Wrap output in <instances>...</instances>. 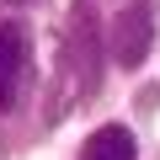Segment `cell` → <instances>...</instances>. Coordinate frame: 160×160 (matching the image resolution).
Wrapping results in <instances>:
<instances>
[{
	"mask_svg": "<svg viewBox=\"0 0 160 160\" xmlns=\"http://www.w3.org/2000/svg\"><path fill=\"white\" fill-rule=\"evenodd\" d=\"M80 160H139V139L123 128V123H107L86 139V149H80Z\"/></svg>",
	"mask_w": 160,
	"mask_h": 160,
	"instance_id": "3",
	"label": "cell"
},
{
	"mask_svg": "<svg viewBox=\"0 0 160 160\" xmlns=\"http://www.w3.org/2000/svg\"><path fill=\"white\" fill-rule=\"evenodd\" d=\"M112 53L118 64H139L149 53V11L144 6H123L118 22H112Z\"/></svg>",
	"mask_w": 160,
	"mask_h": 160,
	"instance_id": "2",
	"label": "cell"
},
{
	"mask_svg": "<svg viewBox=\"0 0 160 160\" xmlns=\"http://www.w3.org/2000/svg\"><path fill=\"white\" fill-rule=\"evenodd\" d=\"M32 86V32L22 16H6L0 22V112L22 107Z\"/></svg>",
	"mask_w": 160,
	"mask_h": 160,
	"instance_id": "1",
	"label": "cell"
},
{
	"mask_svg": "<svg viewBox=\"0 0 160 160\" xmlns=\"http://www.w3.org/2000/svg\"><path fill=\"white\" fill-rule=\"evenodd\" d=\"M6 6H27V0H6Z\"/></svg>",
	"mask_w": 160,
	"mask_h": 160,
	"instance_id": "4",
	"label": "cell"
}]
</instances>
